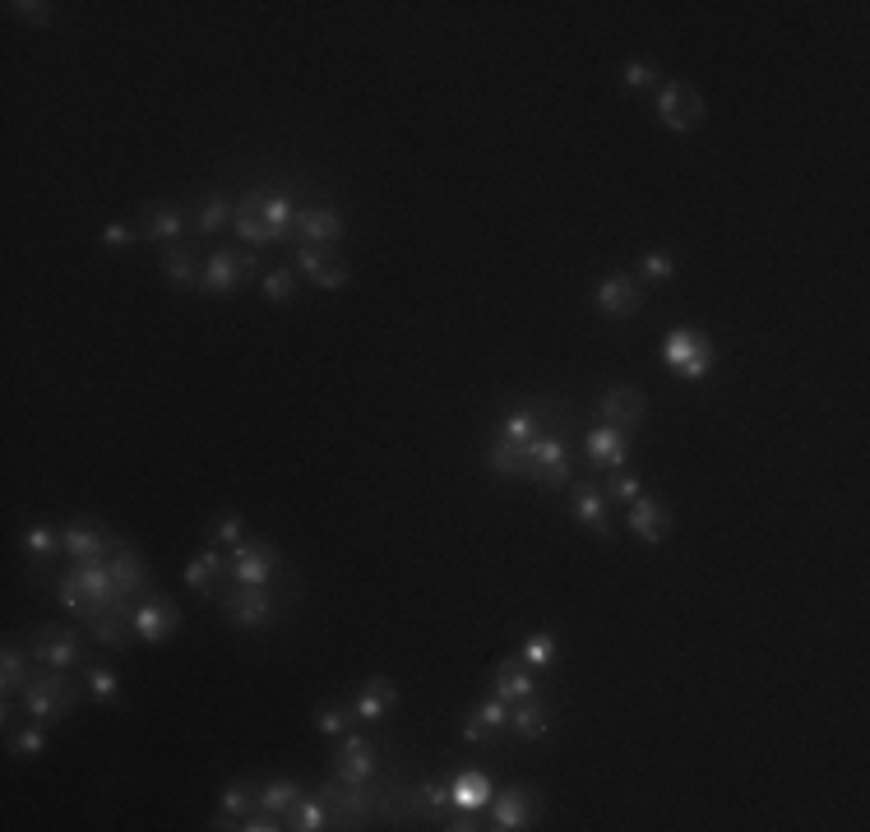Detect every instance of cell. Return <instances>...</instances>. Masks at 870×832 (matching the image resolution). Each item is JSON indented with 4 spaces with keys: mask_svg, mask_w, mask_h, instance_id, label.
I'll use <instances>...</instances> for the list:
<instances>
[{
    "mask_svg": "<svg viewBox=\"0 0 870 832\" xmlns=\"http://www.w3.org/2000/svg\"><path fill=\"white\" fill-rule=\"evenodd\" d=\"M19 703L28 712V722H66L79 703V684L70 680V671H47L23 684Z\"/></svg>",
    "mask_w": 870,
    "mask_h": 832,
    "instance_id": "2",
    "label": "cell"
},
{
    "mask_svg": "<svg viewBox=\"0 0 870 832\" xmlns=\"http://www.w3.org/2000/svg\"><path fill=\"white\" fill-rule=\"evenodd\" d=\"M130 624H134V634L144 639V643H167L181 629V611H177V601L172 597H162V592H153L144 607H139L134 615H130Z\"/></svg>",
    "mask_w": 870,
    "mask_h": 832,
    "instance_id": "16",
    "label": "cell"
},
{
    "mask_svg": "<svg viewBox=\"0 0 870 832\" xmlns=\"http://www.w3.org/2000/svg\"><path fill=\"white\" fill-rule=\"evenodd\" d=\"M107 569H111V579H117V588H121V597L130 601L134 592H149L153 588V579H149V564L139 560L126 541H117V551L107 555Z\"/></svg>",
    "mask_w": 870,
    "mask_h": 832,
    "instance_id": "25",
    "label": "cell"
},
{
    "mask_svg": "<svg viewBox=\"0 0 870 832\" xmlns=\"http://www.w3.org/2000/svg\"><path fill=\"white\" fill-rule=\"evenodd\" d=\"M394 703H399V690H394V684H389L384 675H371V680L357 690L352 712H357V722H384Z\"/></svg>",
    "mask_w": 870,
    "mask_h": 832,
    "instance_id": "27",
    "label": "cell"
},
{
    "mask_svg": "<svg viewBox=\"0 0 870 832\" xmlns=\"http://www.w3.org/2000/svg\"><path fill=\"white\" fill-rule=\"evenodd\" d=\"M292 232L301 237V245H324V250H333L343 241V213L333 209V204H311V209H301L297 213V222H292Z\"/></svg>",
    "mask_w": 870,
    "mask_h": 832,
    "instance_id": "17",
    "label": "cell"
},
{
    "mask_svg": "<svg viewBox=\"0 0 870 832\" xmlns=\"http://www.w3.org/2000/svg\"><path fill=\"white\" fill-rule=\"evenodd\" d=\"M28 656H33V652H23L19 643H6V652H0V690H6V703H14V694H23Z\"/></svg>",
    "mask_w": 870,
    "mask_h": 832,
    "instance_id": "34",
    "label": "cell"
},
{
    "mask_svg": "<svg viewBox=\"0 0 870 832\" xmlns=\"http://www.w3.org/2000/svg\"><path fill=\"white\" fill-rule=\"evenodd\" d=\"M134 241H139V232H134V227H126V222H107L102 227V245H111V250H126Z\"/></svg>",
    "mask_w": 870,
    "mask_h": 832,
    "instance_id": "52",
    "label": "cell"
},
{
    "mask_svg": "<svg viewBox=\"0 0 870 832\" xmlns=\"http://www.w3.org/2000/svg\"><path fill=\"white\" fill-rule=\"evenodd\" d=\"M542 403H523V408H514V412H504L500 417V425H496V440H504V444H528L532 435H542Z\"/></svg>",
    "mask_w": 870,
    "mask_h": 832,
    "instance_id": "31",
    "label": "cell"
},
{
    "mask_svg": "<svg viewBox=\"0 0 870 832\" xmlns=\"http://www.w3.org/2000/svg\"><path fill=\"white\" fill-rule=\"evenodd\" d=\"M583 453H588V463H593V468L616 472V468L630 463V435H626V430H616V425H598V430H588V435H583Z\"/></svg>",
    "mask_w": 870,
    "mask_h": 832,
    "instance_id": "20",
    "label": "cell"
},
{
    "mask_svg": "<svg viewBox=\"0 0 870 832\" xmlns=\"http://www.w3.org/2000/svg\"><path fill=\"white\" fill-rule=\"evenodd\" d=\"M602 491H607V500H616V504H634V500L643 495V477L630 472V468H616V472L602 481Z\"/></svg>",
    "mask_w": 870,
    "mask_h": 832,
    "instance_id": "43",
    "label": "cell"
},
{
    "mask_svg": "<svg viewBox=\"0 0 870 832\" xmlns=\"http://www.w3.org/2000/svg\"><path fill=\"white\" fill-rule=\"evenodd\" d=\"M283 814H269V810H250L241 819V832H278V828H288V823H278Z\"/></svg>",
    "mask_w": 870,
    "mask_h": 832,
    "instance_id": "53",
    "label": "cell"
},
{
    "mask_svg": "<svg viewBox=\"0 0 870 832\" xmlns=\"http://www.w3.org/2000/svg\"><path fill=\"white\" fill-rule=\"evenodd\" d=\"M260 213L264 222L273 227L278 237H288V227L297 222V209H292V199L283 190H273V186H260Z\"/></svg>",
    "mask_w": 870,
    "mask_h": 832,
    "instance_id": "37",
    "label": "cell"
},
{
    "mask_svg": "<svg viewBox=\"0 0 870 832\" xmlns=\"http://www.w3.org/2000/svg\"><path fill=\"white\" fill-rule=\"evenodd\" d=\"M333 778L339 782H352V786H367L380 778V759H376V744L367 735H343L339 754H333Z\"/></svg>",
    "mask_w": 870,
    "mask_h": 832,
    "instance_id": "12",
    "label": "cell"
},
{
    "mask_svg": "<svg viewBox=\"0 0 870 832\" xmlns=\"http://www.w3.org/2000/svg\"><path fill=\"white\" fill-rule=\"evenodd\" d=\"M316 731L320 735H329V740H343L348 731H352V722H357V712H352V703H339V699H329V703H320L316 708Z\"/></svg>",
    "mask_w": 870,
    "mask_h": 832,
    "instance_id": "36",
    "label": "cell"
},
{
    "mask_svg": "<svg viewBox=\"0 0 870 832\" xmlns=\"http://www.w3.org/2000/svg\"><path fill=\"white\" fill-rule=\"evenodd\" d=\"M292 269H297L306 282L324 287V292H343V287L352 282V269H348V260H339V254H329L324 245H297V260H292Z\"/></svg>",
    "mask_w": 870,
    "mask_h": 832,
    "instance_id": "11",
    "label": "cell"
},
{
    "mask_svg": "<svg viewBox=\"0 0 870 832\" xmlns=\"http://www.w3.org/2000/svg\"><path fill=\"white\" fill-rule=\"evenodd\" d=\"M487 468L496 477H523L528 481V463H523V453L514 444H504V440H491L487 444Z\"/></svg>",
    "mask_w": 870,
    "mask_h": 832,
    "instance_id": "40",
    "label": "cell"
},
{
    "mask_svg": "<svg viewBox=\"0 0 870 832\" xmlns=\"http://www.w3.org/2000/svg\"><path fill=\"white\" fill-rule=\"evenodd\" d=\"M653 111L671 134H694L704 126V98H699L694 83H686V79H667L653 93Z\"/></svg>",
    "mask_w": 870,
    "mask_h": 832,
    "instance_id": "5",
    "label": "cell"
},
{
    "mask_svg": "<svg viewBox=\"0 0 870 832\" xmlns=\"http://www.w3.org/2000/svg\"><path fill=\"white\" fill-rule=\"evenodd\" d=\"M200 269H204V260H200V250H194L190 241L162 250V278L172 287H200Z\"/></svg>",
    "mask_w": 870,
    "mask_h": 832,
    "instance_id": "29",
    "label": "cell"
},
{
    "mask_svg": "<svg viewBox=\"0 0 870 832\" xmlns=\"http://www.w3.org/2000/svg\"><path fill=\"white\" fill-rule=\"evenodd\" d=\"M56 592H61V607H66L70 615H79V620H93V615H102L107 607L126 601L121 588H117V579H111L107 560H83V564H74L66 579L56 583Z\"/></svg>",
    "mask_w": 870,
    "mask_h": 832,
    "instance_id": "1",
    "label": "cell"
},
{
    "mask_svg": "<svg viewBox=\"0 0 870 832\" xmlns=\"http://www.w3.org/2000/svg\"><path fill=\"white\" fill-rule=\"evenodd\" d=\"M602 320H634L643 310V282L634 273H611L598 282V297H593Z\"/></svg>",
    "mask_w": 870,
    "mask_h": 832,
    "instance_id": "10",
    "label": "cell"
},
{
    "mask_svg": "<svg viewBox=\"0 0 870 832\" xmlns=\"http://www.w3.org/2000/svg\"><path fill=\"white\" fill-rule=\"evenodd\" d=\"M320 800H324L333 828H352V823H367V819L380 814V786L376 782H367V786H352V782L324 786Z\"/></svg>",
    "mask_w": 870,
    "mask_h": 832,
    "instance_id": "6",
    "label": "cell"
},
{
    "mask_svg": "<svg viewBox=\"0 0 870 832\" xmlns=\"http://www.w3.org/2000/svg\"><path fill=\"white\" fill-rule=\"evenodd\" d=\"M19 547H23V555H33L38 564H47V560L61 555V528H51V523H28L23 537H19Z\"/></svg>",
    "mask_w": 870,
    "mask_h": 832,
    "instance_id": "35",
    "label": "cell"
},
{
    "mask_svg": "<svg viewBox=\"0 0 870 832\" xmlns=\"http://www.w3.org/2000/svg\"><path fill=\"white\" fill-rule=\"evenodd\" d=\"M297 282H301V273L297 269H269L264 273V301H292L297 297Z\"/></svg>",
    "mask_w": 870,
    "mask_h": 832,
    "instance_id": "45",
    "label": "cell"
},
{
    "mask_svg": "<svg viewBox=\"0 0 870 832\" xmlns=\"http://www.w3.org/2000/svg\"><path fill=\"white\" fill-rule=\"evenodd\" d=\"M232 204L228 199H218V194H209L204 204H200V213H194V232L200 237H213V232H222V227H232Z\"/></svg>",
    "mask_w": 870,
    "mask_h": 832,
    "instance_id": "41",
    "label": "cell"
},
{
    "mask_svg": "<svg viewBox=\"0 0 870 832\" xmlns=\"http://www.w3.org/2000/svg\"><path fill=\"white\" fill-rule=\"evenodd\" d=\"M23 23H51V6L47 0H19V6H10Z\"/></svg>",
    "mask_w": 870,
    "mask_h": 832,
    "instance_id": "54",
    "label": "cell"
},
{
    "mask_svg": "<svg viewBox=\"0 0 870 832\" xmlns=\"http://www.w3.org/2000/svg\"><path fill=\"white\" fill-rule=\"evenodd\" d=\"M232 232L250 245V250H264V245H278L283 237L273 232V227L264 222V213H260V190H250L241 204H237V213H232Z\"/></svg>",
    "mask_w": 870,
    "mask_h": 832,
    "instance_id": "22",
    "label": "cell"
},
{
    "mask_svg": "<svg viewBox=\"0 0 870 832\" xmlns=\"http://www.w3.org/2000/svg\"><path fill=\"white\" fill-rule=\"evenodd\" d=\"M250 810H260V791L237 778V782L222 786V805H218L213 828H241V819H246Z\"/></svg>",
    "mask_w": 870,
    "mask_h": 832,
    "instance_id": "30",
    "label": "cell"
},
{
    "mask_svg": "<svg viewBox=\"0 0 870 832\" xmlns=\"http://www.w3.org/2000/svg\"><path fill=\"white\" fill-rule=\"evenodd\" d=\"M288 828L292 832H320V828H333V819L324 810V800H297V805L288 810Z\"/></svg>",
    "mask_w": 870,
    "mask_h": 832,
    "instance_id": "42",
    "label": "cell"
},
{
    "mask_svg": "<svg viewBox=\"0 0 870 832\" xmlns=\"http://www.w3.org/2000/svg\"><path fill=\"white\" fill-rule=\"evenodd\" d=\"M222 573H228V560L218 555V547H204L200 555H194V560L186 564V588H190V592H204V597H209V592H213V583L222 579Z\"/></svg>",
    "mask_w": 870,
    "mask_h": 832,
    "instance_id": "32",
    "label": "cell"
},
{
    "mask_svg": "<svg viewBox=\"0 0 870 832\" xmlns=\"http://www.w3.org/2000/svg\"><path fill=\"white\" fill-rule=\"evenodd\" d=\"M459 735H463L468 744H496V740H500V735H496V731H491V726H487V722H482V716H477L472 708H468V716H463Z\"/></svg>",
    "mask_w": 870,
    "mask_h": 832,
    "instance_id": "51",
    "label": "cell"
},
{
    "mask_svg": "<svg viewBox=\"0 0 870 832\" xmlns=\"http://www.w3.org/2000/svg\"><path fill=\"white\" fill-rule=\"evenodd\" d=\"M519 453H523V463H528V481L547 485V491H556V485H570L574 449H570V440L560 435V430H542V435H532L528 444H519Z\"/></svg>",
    "mask_w": 870,
    "mask_h": 832,
    "instance_id": "3",
    "label": "cell"
},
{
    "mask_svg": "<svg viewBox=\"0 0 870 832\" xmlns=\"http://www.w3.org/2000/svg\"><path fill=\"white\" fill-rule=\"evenodd\" d=\"M10 750H14L19 759H38V754L47 750V731H42V722L23 726V731H10Z\"/></svg>",
    "mask_w": 870,
    "mask_h": 832,
    "instance_id": "47",
    "label": "cell"
},
{
    "mask_svg": "<svg viewBox=\"0 0 870 832\" xmlns=\"http://www.w3.org/2000/svg\"><path fill=\"white\" fill-rule=\"evenodd\" d=\"M28 652H33V662L42 671H74L83 666V639L74 634V629H61V624H42L33 643H28Z\"/></svg>",
    "mask_w": 870,
    "mask_h": 832,
    "instance_id": "8",
    "label": "cell"
},
{
    "mask_svg": "<svg viewBox=\"0 0 870 832\" xmlns=\"http://www.w3.org/2000/svg\"><path fill=\"white\" fill-rule=\"evenodd\" d=\"M181 232H186V209L181 204H162V209H153L144 222H139V241H158L162 250L181 245Z\"/></svg>",
    "mask_w": 870,
    "mask_h": 832,
    "instance_id": "28",
    "label": "cell"
},
{
    "mask_svg": "<svg viewBox=\"0 0 870 832\" xmlns=\"http://www.w3.org/2000/svg\"><path fill=\"white\" fill-rule=\"evenodd\" d=\"M83 680H89V694H93L98 703H117V694H121V675L111 671V666H89V671H83Z\"/></svg>",
    "mask_w": 870,
    "mask_h": 832,
    "instance_id": "44",
    "label": "cell"
},
{
    "mask_svg": "<svg viewBox=\"0 0 870 832\" xmlns=\"http://www.w3.org/2000/svg\"><path fill=\"white\" fill-rule=\"evenodd\" d=\"M570 513L583 528H593L598 537H611V500L602 491V481H574L570 485Z\"/></svg>",
    "mask_w": 870,
    "mask_h": 832,
    "instance_id": "19",
    "label": "cell"
},
{
    "mask_svg": "<svg viewBox=\"0 0 870 832\" xmlns=\"http://www.w3.org/2000/svg\"><path fill=\"white\" fill-rule=\"evenodd\" d=\"M639 278L643 282H671V278H677V260H671L667 250H649L639 260Z\"/></svg>",
    "mask_w": 870,
    "mask_h": 832,
    "instance_id": "46",
    "label": "cell"
},
{
    "mask_svg": "<svg viewBox=\"0 0 870 832\" xmlns=\"http://www.w3.org/2000/svg\"><path fill=\"white\" fill-rule=\"evenodd\" d=\"M241 528H246V519H241V513H218V519L209 523V541H213V547H218V541H228V547H237V541H241Z\"/></svg>",
    "mask_w": 870,
    "mask_h": 832,
    "instance_id": "48",
    "label": "cell"
},
{
    "mask_svg": "<svg viewBox=\"0 0 870 832\" xmlns=\"http://www.w3.org/2000/svg\"><path fill=\"white\" fill-rule=\"evenodd\" d=\"M130 601H117V607H107L102 615H93L89 620V634H93V643H102L107 652H126L130 648Z\"/></svg>",
    "mask_w": 870,
    "mask_h": 832,
    "instance_id": "24",
    "label": "cell"
},
{
    "mask_svg": "<svg viewBox=\"0 0 870 832\" xmlns=\"http://www.w3.org/2000/svg\"><path fill=\"white\" fill-rule=\"evenodd\" d=\"M662 361H667V370H677L681 380H704L713 370V361H718V352H713L704 329L681 324V329H671L662 338Z\"/></svg>",
    "mask_w": 870,
    "mask_h": 832,
    "instance_id": "4",
    "label": "cell"
},
{
    "mask_svg": "<svg viewBox=\"0 0 870 832\" xmlns=\"http://www.w3.org/2000/svg\"><path fill=\"white\" fill-rule=\"evenodd\" d=\"M621 83H626L630 93H649V89H658L662 79H658V70H653V66H643V61H630V66L621 70Z\"/></svg>",
    "mask_w": 870,
    "mask_h": 832,
    "instance_id": "49",
    "label": "cell"
},
{
    "mask_svg": "<svg viewBox=\"0 0 870 832\" xmlns=\"http://www.w3.org/2000/svg\"><path fill=\"white\" fill-rule=\"evenodd\" d=\"M510 726H514L519 740H538V735L551 731V708L538 703V699H519V703L510 708Z\"/></svg>",
    "mask_w": 870,
    "mask_h": 832,
    "instance_id": "33",
    "label": "cell"
},
{
    "mask_svg": "<svg viewBox=\"0 0 870 832\" xmlns=\"http://www.w3.org/2000/svg\"><path fill=\"white\" fill-rule=\"evenodd\" d=\"M532 819H538V795H532L519 782V786H510V791L496 800V823L491 828H500V832H523V828H532Z\"/></svg>",
    "mask_w": 870,
    "mask_h": 832,
    "instance_id": "23",
    "label": "cell"
},
{
    "mask_svg": "<svg viewBox=\"0 0 870 832\" xmlns=\"http://www.w3.org/2000/svg\"><path fill=\"white\" fill-rule=\"evenodd\" d=\"M301 800V782H292V778H269L264 786H260V810H269V814H283L288 819V810Z\"/></svg>",
    "mask_w": 870,
    "mask_h": 832,
    "instance_id": "38",
    "label": "cell"
},
{
    "mask_svg": "<svg viewBox=\"0 0 870 832\" xmlns=\"http://www.w3.org/2000/svg\"><path fill=\"white\" fill-rule=\"evenodd\" d=\"M491 694L514 708L519 699H532V694H538V675H532V666L523 662V656H510V662H500V666H496V684H491Z\"/></svg>",
    "mask_w": 870,
    "mask_h": 832,
    "instance_id": "26",
    "label": "cell"
},
{
    "mask_svg": "<svg viewBox=\"0 0 870 832\" xmlns=\"http://www.w3.org/2000/svg\"><path fill=\"white\" fill-rule=\"evenodd\" d=\"M472 712L482 716V722H487L496 735H500L504 726H510V703H504V699H496V694H491V699H482V703H472Z\"/></svg>",
    "mask_w": 870,
    "mask_h": 832,
    "instance_id": "50",
    "label": "cell"
},
{
    "mask_svg": "<svg viewBox=\"0 0 870 832\" xmlns=\"http://www.w3.org/2000/svg\"><path fill=\"white\" fill-rule=\"evenodd\" d=\"M256 269H260L256 250H213L209 260H204V269H200V287H204L209 297H228Z\"/></svg>",
    "mask_w": 870,
    "mask_h": 832,
    "instance_id": "7",
    "label": "cell"
},
{
    "mask_svg": "<svg viewBox=\"0 0 870 832\" xmlns=\"http://www.w3.org/2000/svg\"><path fill=\"white\" fill-rule=\"evenodd\" d=\"M598 417H602V425H616V430H626V435H634L643 417H649V403H643V393L634 384H611L598 398Z\"/></svg>",
    "mask_w": 870,
    "mask_h": 832,
    "instance_id": "14",
    "label": "cell"
},
{
    "mask_svg": "<svg viewBox=\"0 0 870 832\" xmlns=\"http://www.w3.org/2000/svg\"><path fill=\"white\" fill-rule=\"evenodd\" d=\"M491 795H496V782H491V772H482V768H459L454 778H449V800H454L459 814H477Z\"/></svg>",
    "mask_w": 870,
    "mask_h": 832,
    "instance_id": "21",
    "label": "cell"
},
{
    "mask_svg": "<svg viewBox=\"0 0 870 832\" xmlns=\"http://www.w3.org/2000/svg\"><path fill=\"white\" fill-rule=\"evenodd\" d=\"M117 541H121V537H111V532L98 528L93 519H74V523L61 528V551H66L74 564H83V560H107L111 551H117Z\"/></svg>",
    "mask_w": 870,
    "mask_h": 832,
    "instance_id": "15",
    "label": "cell"
},
{
    "mask_svg": "<svg viewBox=\"0 0 870 832\" xmlns=\"http://www.w3.org/2000/svg\"><path fill=\"white\" fill-rule=\"evenodd\" d=\"M626 528L643 541V547H658V541L671 537V509L658 495H639L634 504H626Z\"/></svg>",
    "mask_w": 870,
    "mask_h": 832,
    "instance_id": "18",
    "label": "cell"
},
{
    "mask_svg": "<svg viewBox=\"0 0 870 832\" xmlns=\"http://www.w3.org/2000/svg\"><path fill=\"white\" fill-rule=\"evenodd\" d=\"M523 662L532 666V671H551L556 666V656H560V643H556V634H547V629H538V634H528L523 639Z\"/></svg>",
    "mask_w": 870,
    "mask_h": 832,
    "instance_id": "39",
    "label": "cell"
},
{
    "mask_svg": "<svg viewBox=\"0 0 870 832\" xmlns=\"http://www.w3.org/2000/svg\"><path fill=\"white\" fill-rule=\"evenodd\" d=\"M218 607L237 629H264L273 620V611H278V597L269 588H237V592L222 597Z\"/></svg>",
    "mask_w": 870,
    "mask_h": 832,
    "instance_id": "13",
    "label": "cell"
},
{
    "mask_svg": "<svg viewBox=\"0 0 870 832\" xmlns=\"http://www.w3.org/2000/svg\"><path fill=\"white\" fill-rule=\"evenodd\" d=\"M278 564H283V555H278L269 541H237L232 560H228V573H232L237 588H269Z\"/></svg>",
    "mask_w": 870,
    "mask_h": 832,
    "instance_id": "9",
    "label": "cell"
}]
</instances>
